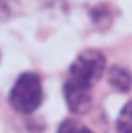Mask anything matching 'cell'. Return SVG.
<instances>
[{
    "mask_svg": "<svg viewBox=\"0 0 132 133\" xmlns=\"http://www.w3.org/2000/svg\"><path fill=\"white\" fill-rule=\"evenodd\" d=\"M43 98L42 83L39 75L23 72L15 81L11 92L9 103L18 112L28 115L39 109Z\"/></svg>",
    "mask_w": 132,
    "mask_h": 133,
    "instance_id": "6da1fadb",
    "label": "cell"
},
{
    "mask_svg": "<svg viewBox=\"0 0 132 133\" xmlns=\"http://www.w3.org/2000/svg\"><path fill=\"white\" fill-rule=\"evenodd\" d=\"M107 60L101 51L87 49L77 55L69 68V79L93 88L103 76Z\"/></svg>",
    "mask_w": 132,
    "mask_h": 133,
    "instance_id": "7a4b0ae2",
    "label": "cell"
},
{
    "mask_svg": "<svg viewBox=\"0 0 132 133\" xmlns=\"http://www.w3.org/2000/svg\"><path fill=\"white\" fill-rule=\"evenodd\" d=\"M63 94L67 102V106L75 115L88 113L93 105L91 98V88L78 84L69 79L63 85Z\"/></svg>",
    "mask_w": 132,
    "mask_h": 133,
    "instance_id": "3957f363",
    "label": "cell"
},
{
    "mask_svg": "<svg viewBox=\"0 0 132 133\" xmlns=\"http://www.w3.org/2000/svg\"><path fill=\"white\" fill-rule=\"evenodd\" d=\"M109 83L119 92H128L132 88V76L125 68L115 65L109 71Z\"/></svg>",
    "mask_w": 132,
    "mask_h": 133,
    "instance_id": "277c9868",
    "label": "cell"
},
{
    "mask_svg": "<svg viewBox=\"0 0 132 133\" xmlns=\"http://www.w3.org/2000/svg\"><path fill=\"white\" fill-rule=\"evenodd\" d=\"M118 133H132V101L128 102L121 110L116 122Z\"/></svg>",
    "mask_w": 132,
    "mask_h": 133,
    "instance_id": "5b68a950",
    "label": "cell"
},
{
    "mask_svg": "<svg viewBox=\"0 0 132 133\" xmlns=\"http://www.w3.org/2000/svg\"><path fill=\"white\" fill-rule=\"evenodd\" d=\"M57 133H94L89 127L72 119H67L61 123Z\"/></svg>",
    "mask_w": 132,
    "mask_h": 133,
    "instance_id": "8992f818",
    "label": "cell"
}]
</instances>
